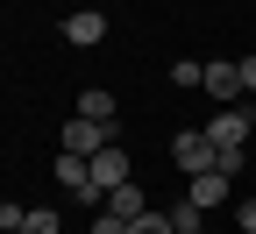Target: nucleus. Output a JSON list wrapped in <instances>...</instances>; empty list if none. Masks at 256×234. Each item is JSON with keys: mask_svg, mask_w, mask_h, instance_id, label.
<instances>
[{"mask_svg": "<svg viewBox=\"0 0 256 234\" xmlns=\"http://www.w3.org/2000/svg\"><path fill=\"white\" fill-rule=\"evenodd\" d=\"M228 192H235V178H220V171H200V178L185 185V199H192V206H200V213H214V206H228Z\"/></svg>", "mask_w": 256, "mask_h": 234, "instance_id": "obj_6", "label": "nucleus"}, {"mask_svg": "<svg viewBox=\"0 0 256 234\" xmlns=\"http://www.w3.org/2000/svg\"><path fill=\"white\" fill-rule=\"evenodd\" d=\"M22 234H57V213H50V206H28V220H22Z\"/></svg>", "mask_w": 256, "mask_h": 234, "instance_id": "obj_13", "label": "nucleus"}, {"mask_svg": "<svg viewBox=\"0 0 256 234\" xmlns=\"http://www.w3.org/2000/svg\"><path fill=\"white\" fill-rule=\"evenodd\" d=\"M171 163H178L185 178H200V171H214V135H206V128H185V135L171 142Z\"/></svg>", "mask_w": 256, "mask_h": 234, "instance_id": "obj_2", "label": "nucleus"}, {"mask_svg": "<svg viewBox=\"0 0 256 234\" xmlns=\"http://www.w3.org/2000/svg\"><path fill=\"white\" fill-rule=\"evenodd\" d=\"M242 64V92H256V57H235Z\"/></svg>", "mask_w": 256, "mask_h": 234, "instance_id": "obj_16", "label": "nucleus"}, {"mask_svg": "<svg viewBox=\"0 0 256 234\" xmlns=\"http://www.w3.org/2000/svg\"><path fill=\"white\" fill-rule=\"evenodd\" d=\"M22 220H28V206H14V199H8V206H0V234H22Z\"/></svg>", "mask_w": 256, "mask_h": 234, "instance_id": "obj_14", "label": "nucleus"}, {"mask_svg": "<svg viewBox=\"0 0 256 234\" xmlns=\"http://www.w3.org/2000/svg\"><path fill=\"white\" fill-rule=\"evenodd\" d=\"M171 213V234H206V213L192 206V199H178V206H164Z\"/></svg>", "mask_w": 256, "mask_h": 234, "instance_id": "obj_9", "label": "nucleus"}, {"mask_svg": "<svg viewBox=\"0 0 256 234\" xmlns=\"http://www.w3.org/2000/svg\"><path fill=\"white\" fill-rule=\"evenodd\" d=\"M128 178H136V171H128V149H121V142H107L100 156H92V185H100V192H114V185H128Z\"/></svg>", "mask_w": 256, "mask_h": 234, "instance_id": "obj_7", "label": "nucleus"}, {"mask_svg": "<svg viewBox=\"0 0 256 234\" xmlns=\"http://www.w3.org/2000/svg\"><path fill=\"white\" fill-rule=\"evenodd\" d=\"M214 171H220V178H242V171H249V149H214Z\"/></svg>", "mask_w": 256, "mask_h": 234, "instance_id": "obj_11", "label": "nucleus"}, {"mask_svg": "<svg viewBox=\"0 0 256 234\" xmlns=\"http://www.w3.org/2000/svg\"><path fill=\"white\" fill-rule=\"evenodd\" d=\"M200 92H214L220 107H242V99H249V92H242V64H220V57H214L206 78H200Z\"/></svg>", "mask_w": 256, "mask_h": 234, "instance_id": "obj_4", "label": "nucleus"}, {"mask_svg": "<svg viewBox=\"0 0 256 234\" xmlns=\"http://www.w3.org/2000/svg\"><path fill=\"white\" fill-rule=\"evenodd\" d=\"M78 114H86V121H114V92H100V85L78 92Z\"/></svg>", "mask_w": 256, "mask_h": 234, "instance_id": "obj_10", "label": "nucleus"}, {"mask_svg": "<svg viewBox=\"0 0 256 234\" xmlns=\"http://www.w3.org/2000/svg\"><path fill=\"white\" fill-rule=\"evenodd\" d=\"M235 227H242V234H256V199H242V206H235Z\"/></svg>", "mask_w": 256, "mask_h": 234, "instance_id": "obj_15", "label": "nucleus"}, {"mask_svg": "<svg viewBox=\"0 0 256 234\" xmlns=\"http://www.w3.org/2000/svg\"><path fill=\"white\" fill-rule=\"evenodd\" d=\"M64 43H78V50L107 43V14L100 7H72V14H64Z\"/></svg>", "mask_w": 256, "mask_h": 234, "instance_id": "obj_5", "label": "nucleus"}, {"mask_svg": "<svg viewBox=\"0 0 256 234\" xmlns=\"http://www.w3.org/2000/svg\"><path fill=\"white\" fill-rule=\"evenodd\" d=\"M128 234H171V213H164V206H150L142 220H128Z\"/></svg>", "mask_w": 256, "mask_h": 234, "instance_id": "obj_12", "label": "nucleus"}, {"mask_svg": "<svg viewBox=\"0 0 256 234\" xmlns=\"http://www.w3.org/2000/svg\"><path fill=\"white\" fill-rule=\"evenodd\" d=\"M107 142H114V121H86V114L64 121V156H86V163H92Z\"/></svg>", "mask_w": 256, "mask_h": 234, "instance_id": "obj_1", "label": "nucleus"}, {"mask_svg": "<svg viewBox=\"0 0 256 234\" xmlns=\"http://www.w3.org/2000/svg\"><path fill=\"white\" fill-rule=\"evenodd\" d=\"M249 128H256L249 107H220V114L206 121V135H214V149H249Z\"/></svg>", "mask_w": 256, "mask_h": 234, "instance_id": "obj_3", "label": "nucleus"}, {"mask_svg": "<svg viewBox=\"0 0 256 234\" xmlns=\"http://www.w3.org/2000/svg\"><path fill=\"white\" fill-rule=\"evenodd\" d=\"M100 213H114V220H142V213H150V199H142V185H136V178H128V185H114V192H107V206H100Z\"/></svg>", "mask_w": 256, "mask_h": 234, "instance_id": "obj_8", "label": "nucleus"}]
</instances>
